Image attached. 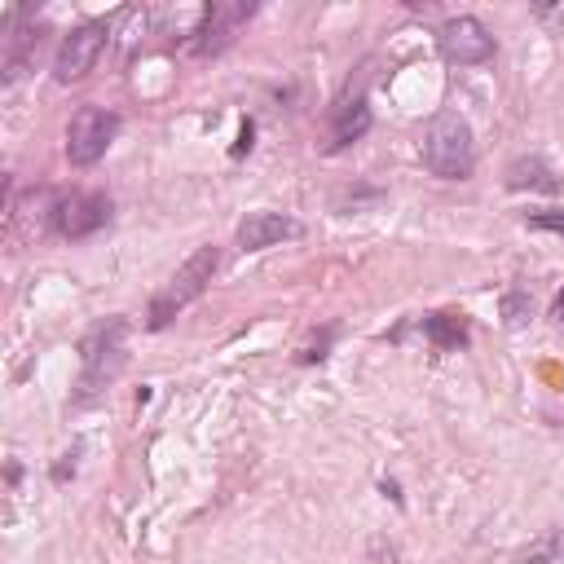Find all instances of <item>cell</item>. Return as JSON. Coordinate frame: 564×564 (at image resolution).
Masks as SVG:
<instances>
[{
  "instance_id": "obj_14",
  "label": "cell",
  "mask_w": 564,
  "mask_h": 564,
  "mask_svg": "<svg viewBox=\"0 0 564 564\" xmlns=\"http://www.w3.org/2000/svg\"><path fill=\"white\" fill-rule=\"evenodd\" d=\"M331 340H335V326H322V335L313 345H304L300 353H296V362L300 367H313V362H326V353H331Z\"/></svg>"
},
{
  "instance_id": "obj_16",
  "label": "cell",
  "mask_w": 564,
  "mask_h": 564,
  "mask_svg": "<svg viewBox=\"0 0 564 564\" xmlns=\"http://www.w3.org/2000/svg\"><path fill=\"white\" fill-rule=\"evenodd\" d=\"M503 317H507V326H520L525 317H533V300L520 296V291H512V296L503 300Z\"/></svg>"
},
{
  "instance_id": "obj_3",
  "label": "cell",
  "mask_w": 564,
  "mask_h": 564,
  "mask_svg": "<svg viewBox=\"0 0 564 564\" xmlns=\"http://www.w3.org/2000/svg\"><path fill=\"white\" fill-rule=\"evenodd\" d=\"M216 269H220V248L216 243H203L159 291H155V300H151V309H146V331H164V326H172L207 287H212V278H216Z\"/></svg>"
},
{
  "instance_id": "obj_10",
  "label": "cell",
  "mask_w": 564,
  "mask_h": 564,
  "mask_svg": "<svg viewBox=\"0 0 564 564\" xmlns=\"http://www.w3.org/2000/svg\"><path fill=\"white\" fill-rule=\"evenodd\" d=\"M300 235H304V225L287 212H248L235 230V243L243 252H265V248H278L287 239H300Z\"/></svg>"
},
{
  "instance_id": "obj_20",
  "label": "cell",
  "mask_w": 564,
  "mask_h": 564,
  "mask_svg": "<svg viewBox=\"0 0 564 564\" xmlns=\"http://www.w3.org/2000/svg\"><path fill=\"white\" fill-rule=\"evenodd\" d=\"M380 490H384V494H388V499H393V503H401V490H397V481H384V485H380Z\"/></svg>"
},
{
  "instance_id": "obj_17",
  "label": "cell",
  "mask_w": 564,
  "mask_h": 564,
  "mask_svg": "<svg viewBox=\"0 0 564 564\" xmlns=\"http://www.w3.org/2000/svg\"><path fill=\"white\" fill-rule=\"evenodd\" d=\"M80 449H84V445H71L67 455L53 464V472H49V477H53V485H67V481L75 477V468H80V464H75V459H80Z\"/></svg>"
},
{
  "instance_id": "obj_6",
  "label": "cell",
  "mask_w": 564,
  "mask_h": 564,
  "mask_svg": "<svg viewBox=\"0 0 564 564\" xmlns=\"http://www.w3.org/2000/svg\"><path fill=\"white\" fill-rule=\"evenodd\" d=\"M110 212H116L110 194H101V190H75V194L53 199L49 220H53V235H58V239L84 243V239H93L97 230H106Z\"/></svg>"
},
{
  "instance_id": "obj_2",
  "label": "cell",
  "mask_w": 564,
  "mask_h": 564,
  "mask_svg": "<svg viewBox=\"0 0 564 564\" xmlns=\"http://www.w3.org/2000/svg\"><path fill=\"white\" fill-rule=\"evenodd\" d=\"M129 362V317H106L80 340V397L75 406H93Z\"/></svg>"
},
{
  "instance_id": "obj_4",
  "label": "cell",
  "mask_w": 564,
  "mask_h": 564,
  "mask_svg": "<svg viewBox=\"0 0 564 564\" xmlns=\"http://www.w3.org/2000/svg\"><path fill=\"white\" fill-rule=\"evenodd\" d=\"M261 5L252 0H212V5L199 14V27L190 32V53L194 58H220L239 40V32L256 19Z\"/></svg>"
},
{
  "instance_id": "obj_5",
  "label": "cell",
  "mask_w": 564,
  "mask_h": 564,
  "mask_svg": "<svg viewBox=\"0 0 564 564\" xmlns=\"http://www.w3.org/2000/svg\"><path fill=\"white\" fill-rule=\"evenodd\" d=\"M124 120L106 106H80L67 124V159L71 168H93L110 146H116Z\"/></svg>"
},
{
  "instance_id": "obj_12",
  "label": "cell",
  "mask_w": 564,
  "mask_h": 564,
  "mask_svg": "<svg viewBox=\"0 0 564 564\" xmlns=\"http://www.w3.org/2000/svg\"><path fill=\"white\" fill-rule=\"evenodd\" d=\"M507 185H512V190H542V194H555V190H560V177H555L538 155H529V159H516V164L507 168Z\"/></svg>"
},
{
  "instance_id": "obj_8",
  "label": "cell",
  "mask_w": 564,
  "mask_h": 564,
  "mask_svg": "<svg viewBox=\"0 0 564 564\" xmlns=\"http://www.w3.org/2000/svg\"><path fill=\"white\" fill-rule=\"evenodd\" d=\"M436 49H441V58H445L449 67H485V62H494V53H499L490 27H485L481 19H472V14H459V19L441 23Z\"/></svg>"
},
{
  "instance_id": "obj_18",
  "label": "cell",
  "mask_w": 564,
  "mask_h": 564,
  "mask_svg": "<svg viewBox=\"0 0 564 564\" xmlns=\"http://www.w3.org/2000/svg\"><path fill=\"white\" fill-rule=\"evenodd\" d=\"M252 137H256V120H243V129H239V142H235V159H243L248 151H252Z\"/></svg>"
},
{
  "instance_id": "obj_1",
  "label": "cell",
  "mask_w": 564,
  "mask_h": 564,
  "mask_svg": "<svg viewBox=\"0 0 564 564\" xmlns=\"http://www.w3.org/2000/svg\"><path fill=\"white\" fill-rule=\"evenodd\" d=\"M419 159L441 181H468L477 172V133H472V124L449 106L436 110V116L423 124Z\"/></svg>"
},
{
  "instance_id": "obj_19",
  "label": "cell",
  "mask_w": 564,
  "mask_h": 564,
  "mask_svg": "<svg viewBox=\"0 0 564 564\" xmlns=\"http://www.w3.org/2000/svg\"><path fill=\"white\" fill-rule=\"evenodd\" d=\"M551 317L564 326V287H560V296H555V304H551Z\"/></svg>"
},
{
  "instance_id": "obj_7",
  "label": "cell",
  "mask_w": 564,
  "mask_h": 564,
  "mask_svg": "<svg viewBox=\"0 0 564 564\" xmlns=\"http://www.w3.org/2000/svg\"><path fill=\"white\" fill-rule=\"evenodd\" d=\"M110 27H116L110 19H88V23L71 27V32L62 36L58 53H53V80H58V84L84 80V75L97 67V58H101V49H106V40H110Z\"/></svg>"
},
{
  "instance_id": "obj_9",
  "label": "cell",
  "mask_w": 564,
  "mask_h": 564,
  "mask_svg": "<svg viewBox=\"0 0 564 564\" xmlns=\"http://www.w3.org/2000/svg\"><path fill=\"white\" fill-rule=\"evenodd\" d=\"M371 124H375V116H371V106H367V84H349L340 97H335V106H331V133H326V155H340V151H349V146H358L367 133H371Z\"/></svg>"
},
{
  "instance_id": "obj_13",
  "label": "cell",
  "mask_w": 564,
  "mask_h": 564,
  "mask_svg": "<svg viewBox=\"0 0 564 564\" xmlns=\"http://www.w3.org/2000/svg\"><path fill=\"white\" fill-rule=\"evenodd\" d=\"M564 555V529H547L533 547H525L516 560L520 564H551V560H560Z\"/></svg>"
},
{
  "instance_id": "obj_11",
  "label": "cell",
  "mask_w": 564,
  "mask_h": 564,
  "mask_svg": "<svg viewBox=\"0 0 564 564\" xmlns=\"http://www.w3.org/2000/svg\"><path fill=\"white\" fill-rule=\"evenodd\" d=\"M419 326H423V335H428V345L441 349V353H459V349L472 345V322H468V313H459V309H436V313H428Z\"/></svg>"
},
{
  "instance_id": "obj_15",
  "label": "cell",
  "mask_w": 564,
  "mask_h": 564,
  "mask_svg": "<svg viewBox=\"0 0 564 564\" xmlns=\"http://www.w3.org/2000/svg\"><path fill=\"white\" fill-rule=\"evenodd\" d=\"M529 230H547V235H560L564 239V212L560 207H542V212H529L525 216Z\"/></svg>"
}]
</instances>
